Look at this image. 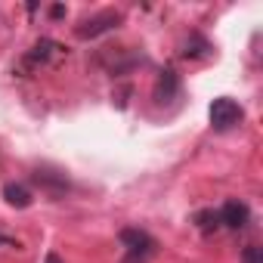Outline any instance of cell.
Returning <instances> with one entry per match:
<instances>
[{
  "label": "cell",
  "instance_id": "obj_1",
  "mask_svg": "<svg viewBox=\"0 0 263 263\" xmlns=\"http://www.w3.org/2000/svg\"><path fill=\"white\" fill-rule=\"evenodd\" d=\"M118 238H121V245H124L121 263H149V260L158 254V241H155L146 229H140V226H124V229L118 232Z\"/></svg>",
  "mask_w": 263,
  "mask_h": 263
},
{
  "label": "cell",
  "instance_id": "obj_2",
  "mask_svg": "<svg viewBox=\"0 0 263 263\" xmlns=\"http://www.w3.org/2000/svg\"><path fill=\"white\" fill-rule=\"evenodd\" d=\"M208 118H211V127L217 134H229L232 127H238L245 121V108L229 96H217L211 102V108H208Z\"/></svg>",
  "mask_w": 263,
  "mask_h": 263
},
{
  "label": "cell",
  "instance_id": "obj_7",
  "mask_svg": "<svg viewBox=\"0 0 263 263\" xmlns=\"http://www.w3.org/2000/svg\"><path fill=\"white\" fill-rule=\"evenodd\" d=\"M180 96V74L174 68H164L155 84V102H171Z\"/></svg>",
  "mask_w": 263,
  "mask_h": 263
},
{
  "label": "cell",
  "instance_id": "obj_12",
  "mask_svg": "<svg viewBox=\"0 0 263 263\" xmlns=\"http://www.w3.org/2000/svg\"><path fill=\"white\" fill-rule=\"evenodd\" d=\"M50 16H53V19H62V16H65V7H62V4H53V7H50Z\"/></svg>",
  "mask_w": 263,
  "mask_h": 263
},
{
  "label": "cell",
  "instance_id": "obj_3",
  "mask_svg": "<svg viewBox=\"0 0 263 263\" xmlns=\"http://www.w3.org/2000/svg\"><path fill=\"white\" fill-rule=\"evenodd\" d=\"M68 50L59 44V41H53V37H41L28 53H25V59H22V68L25 71H34V68H47V65H53V62H59L62 56H65Z\"/></svg>",
  "mask_w": 263,
  "mask_h": 263
},
{
  "label": "cell",
  "instance_id": "obj_4",
  "mask_svg": "<svg viewBox=\"0 0 263 263\" xmlns=\"http://www.w3.org/2000/svg\"><path fill=\"white\" fill-rule=\"evenodd\" d=\"M121 22H124V16H121L118 10H102V13L84 19L81 25H74V37H81V41H93V37H102V34L115 31Z\"/></svg>",
  "mask_w": 263,
  "mask_h": 263
},
{
  "label": "cell",
  "instance_id": "obj_14",
  "mask_svg": "<svg viewBox=\"0 0 263 263\" xmlns=\"http://www.w3.org/2000/svg\"><path fill=\"white\" fill-rule=\"evenodd\" d=\"M7 245H16V248H19V241H16V238H10V235L0 232V248H7Z\"/></svg>",
  "mask_w": 263,
  "mask_h": 263
},
{
  "label": "cell",
  "instance_id": "obj_8",
  "mask_svg": "<svg viewBox=\"0 0 263 263\" xmlns=\"http://www.w3.org/2000/svg\"><path fill=\"white\" fill-rule=\"evenodd\" d=\"M4 198H7V204L16 208V211H25V208H31V201H34V195H31V189H28L25 183H7V186H4Z\"/></svg>",
  "mask_w": 263,
  "mask_h": 263
},
{
  "label": "cell",
  "instance_id": "obj_13",
  "mask_svg": "<svg viewBox=\"0 0 263 263\" xmlns=\"http://www.w3.org/2000/svg\"><path fill=\"white\" fill-rule=\"evenodd\" d=\"M44 263H65V260H62V257H59L56 251H47V257H44Z\"/></svg>",
  "mask_w": 263,
  "mask_h": 263
},
{
  "label": "cell",
  "instance_id": "obj_11",
  "mask_svg": "<svg viewBox=\"0 0 263 263\" xmlns=\"http://www.w3.org/2000/svg\"><path fill=\"white\" fill-rule=\"evenodd\" d=\"M241 263H263V248L260 245H248L241 251Z\"/></svg>",
  "mask_w": 263,
  "mask_h": 263
},
{
  "label": "cell",
  "instance_id": "obj_6",
  "mask_svg": "<svg viewBox=\"0 0 263 263\" xmlns=\"http://www.w3.org/2000/svg\"><path fill=\"white\" fill-rule=\"evenodd\" d=\"M217 214H220V226H226V229H232V232H238V229H245V226L251 223V208H248L245 201H238V198L223 201V208H220Z\"/></svg>",
  "mask_w": 263,
  "mask_h": 263
},
{
  "label": "cell",
  "instance_id": "obj_10",
  "mask_svg": "<svg viewBox=\"0 0 263 263\" xmlns=\"http://www.w3.org/2000/svg\"><path fill=\"white\" fill-rule=\"evenodd\" d=\"M192 220H195V226H198L201 232H217V229H220V214H217L214 208H204V211H198Z\"/></svg>",
  "mask_w": 263,
  "mask_h": 263
},
{
  "label": "cell",
  "instance_id": "obj_5",
  "mask_svg": "<svg viewBox=\"0 0 263 263\" xmlns=\"http://www.w3.org/2000/svg\"><path fill=\"white\" fill-rule=\"evenodd\" d=\"M31 183H34L44 195H50V198H65V192L71 189L68 177H65L62 171H53V167H34Z\"/></svg>",
  "mask_w": 263,
  "mask_h": 263
},
{
  "label": "cell",
  "instance_id": "obj_9",
  "mask_svg": "<svg viewBox=\"0 0 263 263\" xmlns=\"http://www.w3.org/2000/svg\"><path fill=\"white\" fill-rule=\"evenodd\" d=\"M214 47L208 44V37H201V34H189V41H186V47H183V56L186 59H201V56H208Z\"/></svg>",
  "mask_w": 263,
  "mask_h": 263
}]
</instances>
